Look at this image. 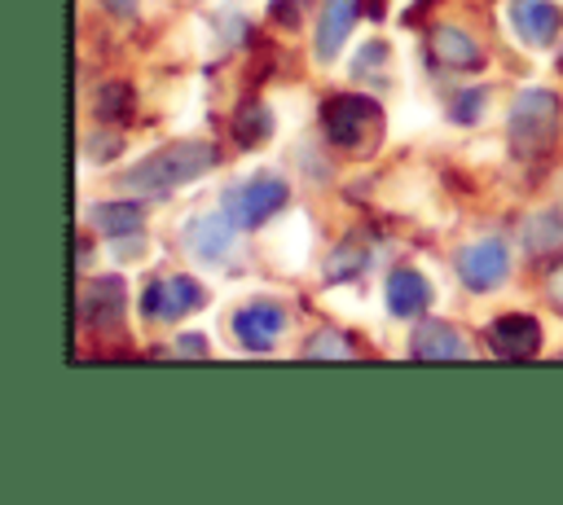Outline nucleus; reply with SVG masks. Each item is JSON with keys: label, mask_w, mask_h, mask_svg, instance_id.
Masks as SVG:
<instances>
[{"label": "nucleus", "mask_w": 563, "mask_h": 505, "mask_svg": "<svg viewBox=\"0 0 563 505\" xmlns=\"http://www.w3.org/2000/svg\"><path fill=\"white\" fill-rule=\"evenodd\" d=\"M106 13H119V18H132L136 13V0H101Z\"/></svg>", "instance_id": "nucleus-25"}, {"label": "nucleus", "mask_w": 563, "mask_h": 505, "mask_svg": "<svg viewBox=\"0 0 563 505\" xmlns=\"http://www.w3.org/2000/svg\"><path fill=\"white\" fill-rule=\"evenodd\" d=\"M321 119H325L330 141L343 149H374V141H378V105L369 97L339 92L325 101Z\"/></svg>", "instance_id": "nucleus-3"}, {"label": "nucleus", "mask_w": 563, "mask_h": 505, "mask_svg": "<svg viewBox=\"0 0 563 505\" xmlns=\"http://www.w3.org/2000/svg\"><path fill=\"white\" fill-rule=\"evenodd\" d=\"M273 18L286 22V26H295V4L290 0H273Z\"/></svg>", "instance_id": "nucleus-24"}, {"label": "nucleus", "mask_w": 563, "mask_h": 505, "mask_svg": "<svg viewBox=\"0 0 563 505\" xmlns=\"http://www.w3.org/2000/svg\"><path fill=\"white\" fill-rule=\"evenodd\" d=\"M347 351H352V347H347L343 338H334L330 329L317 334V338H308V347H303V356H317V360H321V356H347Z\"/></svg>", "instance_id": "nucleus-20"}, {"label": "nucleus", "mask_w": 563, "mask_h": 505, "mask_svg": "<svg viewBox=\"0 0 563 505\" xmlns=\"http://www.w3.org/2000/svg\"><path fill=\"white\" fill-rule=\"evenodd\" d=\"M361 13V0H325L317 18V61H334L343 40L352 35V22Z\"/></svg>", "instance_id": "nucleus-11"}, {"label": "nucleus", "mask_w": 563, "mask_h": 505, "mask_svg": "<svg viewBox=\"0 0 563 505\" xmlns=\"http://www.w3.org/2000/svg\"><path fill=\"white\" fill-rule=\"evenodd\" d=\"M268 132H273V119H268V110H264L260 101H246V105L238 110V119H233V136H238L242 145H260Z\"/></svg>", "instance_id": "nucleus-18"}, {"label": "nucleus", "mask_w": 563, "mask_h": 505, "mask_svg": "<svg viewBox=\"0 0 563 505\" xmlns=\"http://www.w3.org/2000/svg\"><path fill=\"white\" fill-rule=\"evenodd\" d=\"M554 303H559V307H563V272H559V277H554Z\"/></svg>", "instance_id": "nucleus-26"}, {"label": "nucleus", "mask_w": 563, "mask_h": 505, "mask_svg": "<svg viewBox=\"0 0 563 505\" xmlns=\"http://www.w3.org/2000/svg\"><path fill=\"white\" fill-rule=\"evenodd\" d=\"M475 110H479V92H466L462 101H453V114H457L462 123H475Z\"/></svg>", "instance_id": "nucleus-22"}, {"label": "nucleus", "mask_w": 563, "mask_h": 505, "mask_svg": "<svg viewBox=\"0 0 563 505\" xmlns=\"http://www.w3.org/2000/svg\"><path fill=\"white\" fill-rule=\"evenodd\" d=\"M510 26L523 44L545 48V44H554V35L563 26V13L550 0H510Z\"/></svg>", "instance_id": "nucleus-7"}, {"label": "nucleus", "mask_w": 563, "mask_h": 505, "mask_svg": "<svg viewBox=\"0 0 563 505\" xmlns=\"http://www.w3.org/2000/svg\"><path fill=\"white\" fill-rule=\"evenodd\" d=\"M233 215L229 211H216V215H202V220H194L189 224V246H194V255L198 259H220V255H229V246H233Z\"/></svg>", "instance_id": "nucleus-13"}, {"label": "nucleus", "mask_w": 563, "mask_h": 505, "mask_svg": "<svg viewBox=\"0 0 563 505\" xmlns=\"http://www.w3.org/2000/svg\"><path fill=\"white\" fill-rule=\"evenodd\" d=\"M286 184L277 180V176H251V180H242V184H233L229 189V198H224V211L233 215V224L238 228H255V224H264L268 215H277L282 206H286Z\"/></svg>", "instance_id": "nucleus-4"}, {"label": "nucleus", "mask_w": 563, "mask_h": 505, "mask_svg": "<svg viewBox=\"0 0 563 505\" xmlns=\"http://www.w3.org/2000/svg\"><path fill=\"white\" fill-rule=\"evenodd\" d=\"M431 53L444 66H453V70H475L484 61V53L475 48V40L466 31H457V26H435L431 31Z\"/></svg>", "instance_id": "nucleus-15"}, {"label": "nucleus", "mask_w": 563, "mask_h": 505, "mask_svg": "<svg viewBox=\"0 0 563 505\" xmlns=\"http://www.w3.org/2000/svg\"><path fill=\"white\" fill-rule=\"evenodd\" d=\"M79 321L92 329H114L123 321V281L119 277H97L79 294Z\"/></svg>", "instance_id": "nucleus-8"}, {"label": "nucleus", "mask_w": 563, "mask_h": 505, "mask_svg": "<svg viewBox=\"0 0 563 505\" xmlns=\"http://www.w3.org/2000/svg\"><path fill=\"white\" fill-rule=\"evenodd\" d=\"M167 351H172V356H202V351H207V343H202L198 334H189V338H180V343H176V347H167Z\"/></svg>", "instance_id": "nucleus-23"}, {"label": "nucleus", "mask_w": 563, "mask_h": 505, "mask_svg": "<svg viewBox=\"0 0 563 505\" xmlns=\"http://www.w3.org/2000/svg\"><path fill=\"white\" fill-rule=\"evenodd\" d=\"M559 132V97L545 92V88H523L515 101H510V141L515 149L532 154V149H545Z\"/></svg>", "instance_id": "nucleus-2"}, {"label": "nucleus", "mask_w": 563, "mask_h": 505, "mask_svg": "<svg viewBox=\"0 0 563 505\" xmlns=\"http://www.w3.org/2000/svg\"><path fill=\"white\" fill-rule=\"evenodd\" d=\"M488 343H493V351L506 356V360H528V356H537V347H541V325H537L532 316L510 312V316H497V321L488 325Z\"/></svg>", "instance_id": "nucleus-10"}, {"label": "nucleus", "mask_w": 563, "mask_h": 505, "mask_svg": "<svg viewBox=\"0 0 563 505\" xmlns=\"http://www.w3.org/2000/svg\"><path fill=\"white\" fill-rule=\"evenodd\" d=\"M97 110H101V119H123L128 114V83H106L97 92Z\"/></svg>", "instance_id": "nucleus-19"}, {"label": "nucleus", "mask_w": 563, "mask_h": 505, "mask_svg": "<svg viewBox=\"0 0 563 505\" xmlns=\"http://www.w3.org/2000/svg\"><path fill=\"white\" fill-rule=\"evenodd\" d=\"M211 167H216V145H207V141H176V145L150 154L145 162H136L123 176V184L128 189H141V193H167L176 184L198 180Z\"/></svg>", "instance_id": "nucleus-1"}, {"label": "nucleus", "mask_w": 563, "mask_h": 505, "mask_svg": "<svg viewBox=\"0 0 563 505\" xmlns=\"http://www.w3.org/2000/svg\"><path fill=\"white\" fill-rule=\"evenodd\" d=\"M84 149H88L92 158H114V149H119V136H101V132H97V136H88V145H84Z\"/></svg>", "instance_id": "nucleus-21"}, {"label": "nucleus", "mask_w": 563, "mask_h": 505, "mask_svg": "<svg viewBox=\"0 0 563 505\" xmlns=\"http://www.w3.org/2000/svg\"><path fill=\"white\" fill-rule=\"evenodd\" d=\"M141 307H145L150 316H158V321H180V316H189L194 307H202V285H198L194 277H163V281H154V285L145 290Z\"/></svg>", "instance_id": "nucleus-6"}, {"label": "nucleus", "mask_w": 563, "mask_h": 505, "mask_svg": "<svg viewBox=\"0 0 563 505\" xmlns=\"http://www.w3.org/2000/svg\"><path fill=\"white\" fill-rule=\"evenodd\" d=\"M457 272H462V281H466L471 290H493V285L506 281L510 255H506V246H501L497 237H484V242H471V246L457 255Z\"/></svg>", "instance_id": "nucleus-5"}, {"label": "nucleus", "mask_w": 563, "mask_h": 505, "mask_svg": "<svg viewBox=\"0 0 563 505\" xmlns=\"http://www.w3.org/2000/svg\"><path fill=\"white\" fill-rule=\"evenodd\" d=\"M282 325H286V316H282L277 303H246V307L233 312V334L246 351H268L277 343Z\"/></svg>", "instance_id": "nucleus-9"}, {"label": "nucleus", "mask_w": 563, "mask_h": 505, "mask_svg": "<svg viewBox=\"0 0 563 505\" xmlns=\"http://www.w3.org/2000/svg\"><path fill=\"white\" fill-rule=\"evenodd\" d=\"M88 224L106 237H128L141 228V206L136 202H101L88 211Z\"/></svg>", "instance_id": "nucleus-16"}, {"label": "nucleus", "mask_w": 563, "mask_h": 505, "mask_svg": "<svg viewBox=\"0 0 563 505\" xmlns=\"http://www.w3.org/2000/svg\"><path fill=\"white\" fill-rule=\"evenodd\" d=\"M523 246L528 255L537 259H550V255H563V220L559 215H537L523 224Z\"/></svg>", "instance_id": "nucleus-17"}, {"label": "nucleus", "mask_w": 563, "mask_h": 505, "mask_svg": "<svg viewBox=\"0 0 563 505\" xmlns=\"http://www.w3.org/2000/svg\"><path fill=\"white\" fill-rule=\"evenodd\" d=\"M409 351L418 360H466L471 356V343L453 329V325H440V321H422L409 338Z\"/></svg>", "instance_id": "nucleus-12"}, {"label": "nucleus", "mask_w": 563, "mask_h": 505, "mask_svg": "<svg viewBox=\"0 0 563 505\" xmlns=\"http://www.w3.org/2000/svg\"><path fill=\"white\" fill-rule=\"evenodd\" d=\"M383 294H387V307H391L396 316H418V312L431 303V285H427V277L413 272V268H396V272L387 277V285H383Z\"/></svg>", "instance_id": "nucleus-14"}]
</instances>
